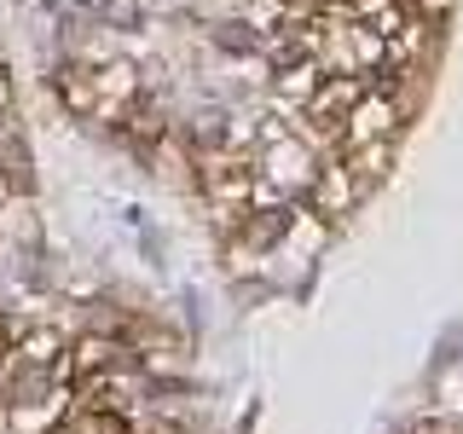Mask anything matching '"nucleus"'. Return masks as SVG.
<instances>
[{
  "instance_id": "obj_1",
  "label": "nucleus",
  "mask_w": 463,
  "mask_h": 434,
  "mask_svg": "<svg viewBox=\"0 0 463 434\" xmlns=\"http://www.w3.org/2000/svg\"><path fill=\"white\" fill-rule=\"evenodd\" d=\"M400 116H405L400 99L365 81V93H359L354 105H347V116H342V145H354V139H394Z\"/></svg>"
},
{
  "instance_id": "obj_3",
  "label": "nucleus",
  "mask_w": 463,
  "mask_h": 434,
  "mask_svg": "<svg viewBox=\"0 0 463 434\" xmlns=\"http://www.w3.org/2000/svg\"><path fill=\"white\" fill-rule=\"evenodd\" d=\"M342 168L371 192V185L388 180V168H394V139H354V145H347V156H342Z\"/></svg>"
},
{
  "instance_id": "obj_2",
  "label": "nucleus",
  "mask_w": 463,
  "mask_h": 434,
  "mask_svg": "<svg viewBox=\"0 0 463 434\" xmlns=\"http://www.w3.org/2000/svg\"><path fill=\"white\" fill-rule=\"evenodd\" d=\"M359 197H365V185H359L342 163H330L325 174H313V203H318V214H336V221H342V214L359 209Z\"/></svg>"
}]
</instances>
